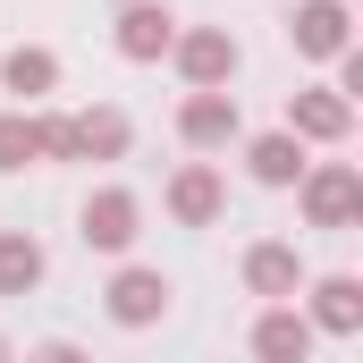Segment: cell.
Listing matches in <instances>:
<instances>
[{
  "instance_id": "cell-1",
  "label": "cell",
  "mask_w": 363,
  "mask_h": 363,
  "mask_svg": "<svg viewBox=\"0 0 363 363\" xmlns=\"http://www.w3.org/2000/svg\"><path fill=\"white\" fill-rule=\"evenodd\" d=\"M77 237H85L93 254H127V245L144 237V203H135L127 186H93L85 211H77Z\"/></svg>"
},
{
  "instance_id": "cell-2",
  "label": "cell",
  "mask_w": 363,
  "mask_h": 363,
  "mask_svg": "<svg viewBox=\"0 0 363 363\" xmlns=\"http://www.w3.org/2000/svg\"><path fill=\"white\" fill-rule=\"evenodd\" d=\"M296 186H304V220H313V228H355L363 220V178L347 169V161H321V169L304 161Z\"/></svg>"
},
{
  "instance_id": "cell-3",
  "label": "cell",
  "mask_w": 363,
  "mask_h": 363,
  "mask_svg": "<svg viewBox=\"0 0 363 363\" xmlns=\"http://www.w3.org/2000/svg\"><path fill=\"white\" fill-rule=\"evenodd\" d=\"M287 127H296L304 144H347L355 101H347L338 85H304V93H287Z\"/></svg>"
},
{
  "instance_id": "cell-4",
  "label": "cell",
  "mask_w": 363,
  "mask_h": 363,
  "mask_svg": "<svg viewBox=\"0 0 363 363\" xmlns=\"http://www.w3.org/2000/svg\"><path fill=\"white\" fill-rule=\"evenodd\" d=\"M237 93H220V85H194L186 93V110H178V135L194 144V152H220V144H237Z\"/></svg>"
},
{
  "instance_id": "cell-5",
  "label": "cell",
  "mask_w": 363,
  "mask_h": 363,
  "mask_svg": "<svg viewBox=\"0 0 363 363\" xmlns=\"http://www.w3.org/2000/svg\"><path fill=\"white\" fill-rule=\"evenodd\" d=\"M169 51H178L186 85H228V77H237V34H228V26H194V34H169Z\"/></svg>"
},
{
  "instance_id": "cell-6",
  "label": "cell",
  "mask_w": 363,
  "mask_h": 363,
  "mask_svg": "<svg viewBox=\"0 0 363 363\" xmlns=\"http://www.w3.org/2000/svg\"><path fill=\"white\" fill-rule=\"evenodd\" d=\"M161 313H169V279H161V271L127 262V271L110 279V321H118V330H152Z\"/></svg>"
},
{
  "instance_id": "cell-7",
  "label": "cell",
  "mask_w": 363,
  "mask_h": 363,
  "mask_svg": "<svg viewBox=\"0 0 363 363\" xmlns=\"http://www.w3.org/2000/svg\"><path fill=\"white\" fill-rule=\"evenodd\" d=\"M169 211H178L186 228H211V220L228 211V186H220V169H211V161H186L178 178H169Z\"/></svg>"
},
{
  "instance_id": "cell-8",
  "label": "cell",
  "mask_w": 363,
  "mask_h": 363,
  "mask_svg": "<svg viewBox=\"0 0 363 363\" xmlns=\"http://www.w3.org/2000/svg\"><path fill=\"white\" fill-rule=\"evenodd\" d=\"M287 43H296L304 60H338V51H347V0H304V9L287 17Z\"/></svg>"
},
{
  "instance_id": "cell-9",
  "label": "cell",
  "mask_w": 363,
  "mask_h": 363,
  "mask_svg": "<svg viewBox=\"0 0 363 363\" xmlns=\"http://www.w3.org/2000/svg\"><path fill=\"white\" fill-rule=\"evenodd\" d=\"M118 152H127V110L93 101L68 118V161H118Z\"/></svg>"
},
{
  "instance_id": "cell-10",
  "label": "cell",
  "mask_w": 363,
  "mask_h": 363,
  "mask_svg": "<svg viewBox=\"0 0 363 363\" xmlns=\"http://www.w3.org/2000/svg\"><path fill=\"white\" fill-rule=\"evenodd\" d=\"M245 287H254V296H271V304H287V296L304 287V262H296V245H279V237L245 245Z\"/></svg>"
},
{
  "instance_id": "cell-11",
  "label": "cell",
  "mask_w": 363,
  "mask_h": 363,
  "mask_svg": "<svg viewBox=\"0 0 363 363\" xmlns=\"http://www.w3.org/2000/svg\"><path fill=\"white\" fill-rule=\"evenodd\" d=\"M169 34H178V17H169L161 0H127V9H118V51H127V60H161Z\"/></svg>"
},
{
  "instance_id": "cell-12",
  "label": "cell",
  "mask_w": 363,
  "mask_h": 363,
  "mask_svg": "<svg viewBox=\"0 0 363 363\" xmlns=\"http://www.w3.org/2000/svg\"><path fill=\"white\" fill-rule=\"evenodd\" d=\"M245 161H254V178H262V186H296V178H304V135H296V127L254 135V144H245Z\"/></svg>"
},
{
  "instance_id": "cell-13",
  "label": "cell",
  "mask_w": 363,
  "mask_h": 363,
  "mask_svg": "<svg viewBox=\"0 0 363 363\" xmlns=\"http://www.w3.org/2000/svg\"><path fill=\"white\" fill-rule=\"evenodd\" d=\"M254 355L304 363V355H313V321H304V313H287V304H271V313H262V330H254Z\"/></svg>"
},
{
  "instance_id": "cell-14",
  "label": "cell",
  "mask_w": 363,
  "mask_h": 363,
  "mask_svg": "<svg viewBox=\"0 0 363 363\" xmlns=\"http://www.w3.org/2000/svg\"><path fill=\"white\" fill-rule=\"evenodd\" d=\"M0 85L17 93V101H43V93L60 85V60H51V51H43V43H17V51H9V60H0Z\"/></svg>"
},
{
  "instance_id": "cell-15",
  "label": "cell",
  "mask_w": 363,
  "mask_h": 363,
  "mask_svg": "<svg viewBox=\"0 0 363 363\" xmlns=\"http://www.w3.org/2000/svg\"><path fill=\"white\" fill-rule=\"evenodd\" d=\"M34 287H43V245L26 228H9L0 237V296H34Z\"/></svg>"
},
{
  "instance_id": "cell-16",
  "label": "cell",
  "mask_w": 363,
  "mask_h": 363,
  "mask_svg": "<svg viewBox=\"0 0 363 363\" xmlns=\"http://www.w3.org/2000/svg\"><path fill=\"white\" fill-rule=\"evenodd\" d=\"M313 321L338 330V338L363 330V279H321V287H313Z\"/></svg>"
},
{
  "instance_id": "cell-17",
  "label": "cell",
  "mask_w": 363,
  "mask_h": 363,
  "mask_svg": "<svg viewBox=\"0 0 363 363\" xmlns=\"http://www.w3.org/2000/svg\"><path fill=\"white\" fill-rule=\"evenodd\" d=\"M26 161H43V135H34L26 110H9L0 118V169H26Z\"/></svg>"
},
{
  "instance_id": "cell-18",
  "label": "cell",
  "mask_w": 363,
  "mask_h": 363,
  "mask_svg": "<svg viewBox=\"0 0 363 363\" xmlns=\"http://www.w3.org/2000/svg\"><path fill=\"white\" fill-rule=\"evenodd\" d=\"M0 355H9V347H0Z\"/></svg>"
}]
</instances>
